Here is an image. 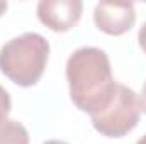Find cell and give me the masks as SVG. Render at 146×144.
Instances as JSON below:
<instances>
[{
	"label": "cell",
	"instance_id": "8fae6325",
	"mask_svg": "<svg viewBox=\"0 0 146 144\" xmlns=\"http://www.w3.org/2000/svg\"><path fill=\"white\" fill-rule=\"evenodd\" d=\"M42 144H68V143H63V141H58V139H49V141H46Z\"/></svg>",
	"mask_w": 146,
	"mask_h": 144
},
{
	"label": "cell",
	"instance_id": "52a82bcc",
	"mask_svg": "<svg viewBox=\"0 0 146 144\" xmlns=\"http://www.w3.org/2000/svg\"><path fill=\"white\" fill-rule=\"evenodd\" d=\"M10 108H12V100H10V95H9V92H7V90L0 85V115L9 117Z\"/></svg>",
	"mask_w": 146,
	"mask_h": 144
},
{
	"label": "cell",
	"instance_id": "9c48e42d",
	"mask_svg": "<svg viewBox=\"0 0 146 144\" xmlns=\"http://www.w3.org/2000/svg\"><path fill=\"white\" fill-rule=\"evenodd\" d=\"M139 104H141V110L146 114V81L141 88V95H139Z\"/></svg>",
	"mask_w": 146,
	"mask_h": 144
},
{
	"label": "cell",
	"instance_id": "ba28073f",
	"mask_svg": "<svg viewBox=\"0 0 146 144\" xmlns=\"http://www.w3.org/2000/svg\"><path fill=\"white\" fill-rule=\"evenodd\" d=\"M138 42H139V48L143 49V53L146 54V22L141 26V29L138 32Z\"/></svg>",
	"mask_w": 146,
	"mask_h": 144
},
{
	"label": "cell",
	"instance_id": "6da1fadb",
	"mask_svg": "<svg viewBox=\"0 0 146 144\" xmlns=\"http://www.w3.org/2000/svg\"><path fill=\"white\" fill-rule=\"evenodd\" d=\"M66 80L75 107L94 115L107 107L117 88L107 53L95 46L75 49L66 61Z\"/></svg>",
	"mask_w": 146,
	"mask_h": 144
},
{
	"label": "cell",
	"instance_id": "8992f818",
	"mask_svg": "<svg viewBox=\"0 0 146 144\" xmlns=\"http://www.w3.org/2000/svg\"><path fill=\"white\" fill-rule=\"evenodd\" d=\"M0 144H29V132L21 122L0 115Z\"/></svg>",
	"mask_w": 146,
	"mask_h": 144
},
{
	"label": "cell",
	"instance_id": "7c38bea8",
	"mask_svg": "<svg viewBox=\"0 0 146 144\" xmlns=\"http://www.w3.org/2000/svg\"><path fill=\"white\" fill-rule=\"evenodd\" d=\"M136 144H146V134L141 137V139H138V143H136Z\"/></svg>",
	"mask_w": 146,
	"mask_h": 144
},
{
	"label": "cell",
	"instance_id": "5b68a950",
	"mask_svg": "<svg viewBox=\"0 0 146 144\" xmlns=\"http://www.w3.org/2000/svg\"><path fill=\"white\" fill-rule=\"evenodd\" d=\"M37 19L54 32H66L82 17V0H41L37 3Z\"/></svg>",
	"mask_w": 146,
	"mask_h": 144
},
{
	"label": "cell",
	"instance_id": "3957f363",
	"mask_svg": "<svg viewBox=\"0 0 146 144\" xmlns=\"http://www.w3.org/2000/svg\"><path fill=\"white\" fill-rule=\"evenodd\" d=\"M139 115H141L139 95L133 88L119 83L107 107L90 115V119L94 129L102 136L124 137L138 126Z\"/></svg>",
	"mask_w": 146,
	"mask_h": 144
},
{
	"label": "cell",
	"instance_id": "7a4b0ae2",
	"mask_svg": "<svg viewBox=\"0 0 146 144\" xmlns=\"http://www.w3.org/2000/svg\"><path fill=\"white\" fill-rule=\"evenodd\" d=\"M49 58V42L37 32L12 37L0 49V71L19 87H34Z\"/></svg>",
	"mask_w": 146,
	"mask_h": 144
},
{
	"label": "cell",
	"instance_id": "30bf717a",
	"mask_svg": "<svg viewBox=\"0 0 146 144\" xmlns=\"http://www.w3.org/2000/svg\"><path fill=\"white\" fill-rule=\"evenodd\" d=\"M7 10V2H3V0H0V17H2V14Z\"/></svg>",
	"mask_w": 146,
	"mask_h": 144
},
{
	"label": "cell",
	"instance_id": "277c9868",
	"mask_svg": "<svg viewBox=\"0 0 146 144\" xmlns=\"http://www.w3.org/2000/svg\"><path fill=\"white\" fill-rule=\"evenodd\" d=\"M94 22L109 36H122L133 29L136 10L133 2H99L94 9Z\"/></svg>",
	"mask_w": 146,
	"mask_h": 144
}]
</instances>
